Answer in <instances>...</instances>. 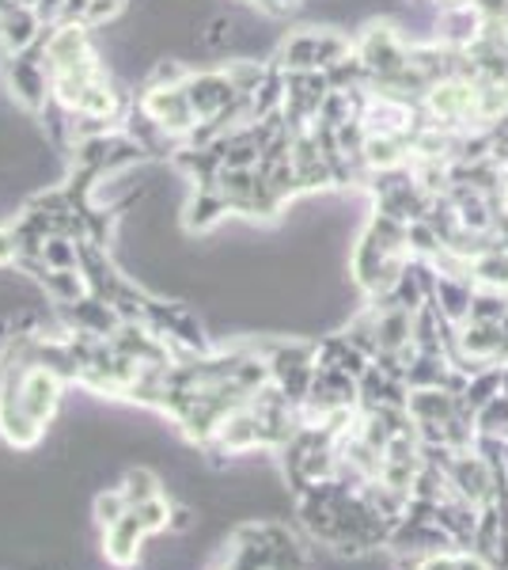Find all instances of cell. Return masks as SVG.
Here are the masks:
<instances>
[{"label": "cell", "mask_w": 508, "mask_h": 570, "mask_svg": "<svg viewBox=\"0 0 508 570\" xmlns=\"http://www.w3.org/2000/svg\"><path fill=\"white\" fill-rule=\"evenodd\" d=\"M349 53H353V39H346L341 31L300 27V31L285 35L270 61L281 66L285 72H327L341 58H349Z\"/></svg>", "instance_id": "obj_1"}, {"label": "cell", "mask_w": 508, "mask_h": 570, "mask_svg": "<svg viewBox=\"0 0 508 570\" xmlns=\"http://www.w3.org/2000/svg\"><path fill=\"white\" fill-rule=\"evenodd\" d=\"M0 77H4L8 96L16 99V107H23L27 115L39 118L53 99L50 88V69H46V53H42V39L31 46V50L20 53H0Z\"/></svg>", "instance_id": "obj_2"}, {"label": "cell", "mask_w": 508, "mask_h": 570, "mask_svg": "<svg viewBox=\"0 0 508 570\" xmlns=\"http://www.w3.org/2000/svg\"><path fill=\"white\" fill-rule=\"evenodd\" d=\"M133 104L141 107L163 134L175 137V141H182V145H187V137L193 134V126H198V115H193V107H190V99H187V91H182V85L179 88L145 85L141 96H137Z\"/></svg>", "instance_id": "obj_3"}, {"label": "cell", "mask_w": 508, "mask_h": 570, "mask_svg": "<svg viewBox=\"0 0 508 570\" xmlns=\"http://www.w3.org/2000/svg\"><path fill=\"white\" fill-rule=\"evenodd\" d=\"M182 91H187V99H190L193 115H198V122L225 115V110L239 99V91H236L232 80H228L225 69H201V72L190 69V77H187V85H182Z\"/></svg>", "instance_id": "obj_4"}, {"label": "cell", "mask_w": 508, "mask_h": 570, "mask_svg": "<svg viewBox=\"0 0 508 570\" xmlns=\"http://www.w3.org/2000/svg\"><path fill=\"white\" fill-rule=\"evenodd\" d=\"M448 483H451V494L464 499L470 505L482 510L486 502H494V472L475 449H464L456 453V461L448 464Z\"/></svg>", "instance_id": "obj_5"}, {"label": "cell", "mask_w": 508, "mask_h": 570, "mask_svg": "<svg viewBox=\"0 0 508 570\" xmlns=\"http://www.w3.org/2000/svg\"><path fill=\"white\" fill-rule=\"evenodd\" d=\"M152 537L149 525H145L141 510H129L114 525L103 529V551L114 567H133L137 563V551H141V540Z\"/></svg>", "instance_id": "obj_6"}, {"label": "cell", "mask_w": 508, "mask_h": 570, "mask_svg": "<svg viewBox=\"0 0 508 570\" xmlns=\"http://www.w3.org/2000/svg\"><path fill=\"white\" fill-rule=\"evenodd\" d=\"M46 27H50V23H42L34 8L12 4L8 12H0V53L31 50V46L46 35Z\"/></svg>", "instance_id": "obj_7"}, {"label": "cell", "mask_w": 508, "mask_h": 570, "mask_svg": "<svg viewBox=\"0 0 508 570\" xmlns=\"http://www.w3.org/2000/svg\"><path fill=\"white\" fill-rule=\"evenodd\" d=\"M255 168H220V176L212 187L220 190L225 198L228 214H239V217H251L255 220Z\"/></svg>", "instance_id": "obj_8"}, {"label": "cell", "mask_w": 508, "mask_h": 570, "mask_svg": "<svg viewBox=\"0 0 508 570\" xmlns=\"http://www.w3.org/2000/svg\"><path fill=\"white\" fill-rule=\"evenodd\" d=\"M470 297H475V282L470 278H448V274H440L437 282V293H432L429 305L440 312V316L448 320V324H467L470 320Z\"/></svg>", "instance_id": "obj_9"}, {"label": "cell", "mask_w": 508, "mask_h": 570, "mask_svg": "<svg viewBox=\"0 0 508 570\" xmlns=\"http://www.w3.org/2000/svg\"><path fill=\"white\" fill-rule=\"evenodd\" d=\"M225 217H228V206H225V198H220L217 187H193L187 217H182L190 233H209V228H217Z\"/></svg>", "instance_id": "obj_10"}, {"label": "cell", "mask_w": 508, "mask_h": 570, "mask_svg": "<svg viewBox=\"0 0 508 570\" xmlns=\"http://www.w3.org/2000/svg\"><path fill=\"white\" fill-rule=\"evenodd\" d=\"M39 263L46 266V271H80V240L69 233L46 236Z\"/></svg>", "instance_id": "obj_11"}, {"label": "cell", "mask_w": 508, "mask_h": 570, "mask_svg": "<svg viewBox=\"0 0 508 570\" xmlns=\"http://www.w3.org/2000/svg\"><path fill=\"white\" fill-rule=\"evenodd\" d=\"M494 395H501V365H489V370H482V373H475L467 381V389H464V395H459V400L467 403L470 411H482L489 400H494Z\"/></svg>", "instance_id": "obj_12"}, {"label": "cell", "mask_w": 508, "mask_h": 570, "mask_svg": "<svg viewBox=\"0 0 508 570\" xmlns=\"http://www.w3.org/2000/svg\"><path fill=\"white\" fill-rule=\"evenodd\" d=\"M470 320L505 324L508 320V289H486V285H475V297H470Z\"/></svg>", "instance_id": "obj_13"}, {"label": "cell", "mask_w": 508, "mask_h": 570, "mask_svg": "<svg viewBox=\"0 0 508 570\" xmlns=\"http://www.w3.org/2000/svg\"><path fill=\"white\" fill-rule=\"evenodd\" d=\"M122 494H126V502L129 505H145V502H152V499H160V480L149 472V468H133V472L122 480Z\"/></svg>", "instance_id": "obj_14"}, {"label": "cell", "mask_w": 508, "mask_h": 570, "mask_svg": "<svg viewBox=\"0 0 508 570\" xmlns=\"http://www.w3.org/2000/svg\"><path fill=\"white\" fill-rule=\"evenodd\" d=\"M478 434H494V438H508V395H494L482 411L475 415Z\"/></svg>", "instance_id": "obj_15"}, {"label": "cell", "mask_w": 508, "mask_h": 570, "mask_svg": "<svg viewBox=\"0 0 508 570\" xmlns=\"http://www.w3.org/2000/svg\"><path fill=\"white\" fill-rule=\"evenodd\" d=\"M236 31H239V23L232 16H212L206 23V31H201V46H206V50H228V46L236 42Z\"/></svg>", "instance_id": "obj_16"}, {"label": "cell", "mask_w": 508, "mask_h": 570, "mask_svg": "<svg viewBox=\"0 0 508 570\" xmlns=\"http://www.w3.org/2000/svg\"><path fill=\"white\" fill-rule=\"evenodd\" d=\"M126 4H129V0H88L80 23H88L91 31H96V27H107L110 20H118V16L126 12Z\"/></svg>", "instance_id": "obj_17"}, {"label": "cell", "mask_w": 508, "mask_h": 570, "mask_svg": "<svg viewBox=\"0 0 508 570\" xmlns=\"http://www.w3.org/2000/svg\"><path fill=\"white\" fill-rule=\"evenodd\" d=\"M187 77H190V69L182 66V61H171V58H163V61H156L152 72H149V80L145 85H160V88H179V85H187Z\"/></svg>", "instance_id": "obj_18"}, {"label": "cell", "mask_w": 508, "mask_h": 570, "mask_svg": "<svg viewBox=\"0 0 508 570\" xmlns=\"http://www.w3.org/2000/svg\"><path fill=\"white\" fill-rule=\"evenodd\" d=\"M133 510V505L126 502V494H122V487H118V491H107V494H99L96 499V518H99V525H114L118 518H122V513H129Z\"/></svg>", "instance_id": "obj_19"}, {"label": "cell", "mask_w": 508, "mask_h": 570, "mask_svg": "<svg viewBox=\"0 0 508 570\" xmlns=\"http://www.w3.org/2000/svg\"><path fill=\"white\" fill-rule=\"evenodd\" d=\"M251 4L266 8V12H281V8H277V0H251Z\"/></svg>", "instance_id": "obj_20"}, {"label": "cell", "mask_w": 508, "mask_h": 570, "mask_svg": "<svg viewBox=\"0 0 508 570\" xmlns=\"http://www.w3.org/2000/svg\"><path fill=\"white\" fill-rule=\"evenodd\" d=\"M501 392L508 395V362H501Z\"/></svg>", "instance_id": "obj_21"}, {"label": "cell", "mask_w": 508, "mask_h": 570, "mask_svg": "<svg viewBox=\"0 0 508 570\" xmlns=\"http://www.w3.org/2000/svg\"><path fill=\"white\" fill-rule=\"evenodd\" d=\"M501 209H505V214H508V179L501 183Z\"/></svg>", "instance_id": "obj_22"}, {"label": "cell", "mask_w": 508, "mask_h": 570, "mask_svg": "<svg viewBox=\"0 0 508 570\" xmlns=\"http://www.w3.org/2000/svg\"><path fill=\"white\" fill-rule=\"evenodd\" d=\"M297 4V0H277V8H292Z\"/></svg>", "instance_id": "obj_23"}, {"label": "cell", "mask_w": 508, "mask_h": 570, "mask_svg": "<svg viewBox=\"0 0 508 570\" xmlns=\"http://www.w3.org/2000/svg\"><path fill=\"white\" fill-rule=\"evenodd\" d=\"M451 4H456V0H451Z\"/></svg>", "instance_id": "obj_24"}]
</instances>
